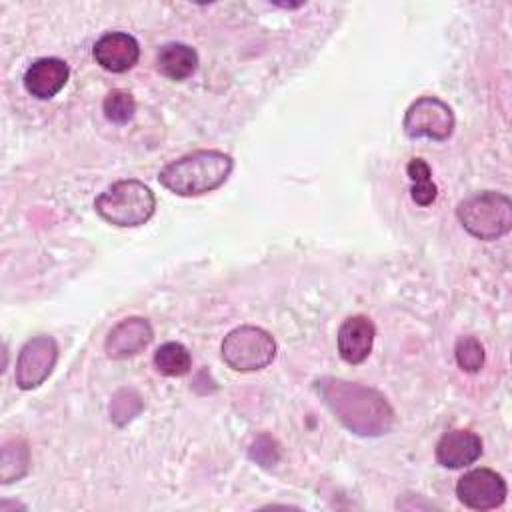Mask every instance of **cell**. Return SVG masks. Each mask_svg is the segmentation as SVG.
<instances>
[{
    "mask_svg": "<svg viewBox=\"0 0 512 512\" xmlns=\"http://www.w3.org/2000/svg\"><path fill=\"white\" fill-rule=\"evenodd\" d=\"M154 366L164 376H170V378L184 376L192 366V356L184 344L164 342L154 352Z\"/></svg>",
    "mask_w": 512,
    "mask_h": 512,
    "instance_id": "cell-15",
    "label": "cell"
},
{
    "mask_svg": "<svg viewBox=\"0 0 512 512\" xmlns=\"http://www.w3.org/2000/svg\"><path fill=\"white\" fill-rule=\"evenodd\" d=\"M70 68L64 60L48 56L34 60L24 74V88L38 100L54 98L68 82Z\"/></svg>",
    "mask_w": 512,
    "mask_h": 512,
    "instance_id": "cell-12",
    "label": "cell"
},
{
    "mask_svg": "<svg viewBox=\"0 0 512 512\" xmlns=\"http://www.w3.org/2000/svg\"><path fill=\"white\" fill-rule=\"evenodd\" d=\"M314 386L336 420L352 434L376 438L392 430L394 410L378 390L334 376H322Z\"/></svg>",
    "mask_w": 512,
    "mask_h": 512,
    "instance_id": "cell-1",
    "label": "cell"
},
{
    "mask_svg": "<svg viewBox=\"0 0 512 512\" xmlns=\"http://www.w3.org/2000/svg\"><path fill=\"white\" fill-rule=\"evenodd\" d=\"M58 362V344L52 336L40 334L30 338L18 352L14 380L20 390L38 388Z\"/></svg>",
    "mask_w": 512,
    "mask_h": 512,
    "instance_id": "cell-7",
    "label": "cell"
},
{
    "mask_svg": "<svg viewBox=\"0 0 512 512\" xmlns=\"http://www.w3.org/2000/svg\"><path fill=\"white\" fill-rule=\"evenodd\" d=\"M94 210L112 226L136 228L154 216L156 198L144 182L126 178L110 184L94 200Z\"/></svg>",
    "mask_w": 512,
    "mask_h": 512,
    "instance_id": "cell-3",
    "label": "cell"
},
{
    "mask_svg": "<svg viewBox=\"0 0 512 512\" xmlns=\"http://www.w3.org/2000/svg\"><path fill=\"white\" fill-rule=\"evenodd\" d=\"M406 172H408V178L412 182V188H410L412 200L418 206H430L438 196V188L432 182L430 166L422 158H410V162L406 166Z\"/></svg>",
    "mask_w": 512,
    "mask_h": 512,
    "instance_id": "cell-16",
    "label": "cell"
},
{
    "mask_svg": "<svg viewBox=\"0 0 512 512\" xmlns=\"http://www.w3.org/2000/svg\"><path fill=\"white\" fill-rule=\"evenodd\" d=\"M482 456V438L472 430H450L436 444L440 466L458 470L474 464Z\"/></svg>",
    "mask_w": 512,
    "mask_h": 512,
    "instance_id": "cell-13",
    "label": "cell"
},
{
    "mask_svg": "<svg viewBox=\"0 0 512 512\" xmlns=\"http://www.w3.org/2000/svg\"><path fill=\"white\" fill-rule=\"evenodd\" d=\"M102 110L104 116L114 122V124H126L134 118L136 114V100L128 90L122 88H114L106 94L104 102H102Z\"/></svg>",
    "mask_w": 512,
    "mask_h": 512,
    "instance_id": "cell-18",
    "label": "cell"
},
{
    "mask_svg": "<svg viewBox=\"0 0 512 512\" xmlns=\"http://www.w3.org/2000/svg\"><path fill=\"white\" fill-rule=\"evenodd\" d=\"M30 454L22 440H10L2 448V462H0V478L2 484H10L20 480L28 472Z\"/></svg>",
    "mask_w": 512,
    "mask_h": 512,
    "instance_id": "cell-17",
    "label": "cell"
},
{
    "mask_svg": "<svg viewBox=\"0 0 512 512\" xmlns=\"http://www.w3.org/2000/svg\"><path fill=\"white\" fill-rule=\"evenodd\" d=\"M454 356H456V364L464 372H470V374L478 372L484 366V360H486L484 346L474 336L458 338V342L454 346Z\"/></svg>",
    "mask_w": 512,
    "mask_h": 512,
    "instance_id": "cell-19",
    "label": "cell"
},
{
    "mask_svg": "<svg viewBox=\"0 0 512 512\" xmlns=\"http://www.w3.org/2000/svg\"><path fill=\"white\" fill-rule=\"evenodd\" d=\"M506 494V480L490 468H474L460 476L456 484L458 500L470 510H494L504 504Z\"/></svg>",
    "mask_w": 512,
    "mask_h": 512,
    "instance_id": "cell-8",
    "label": "cell"
},
{
    "mask_svg": "<svg viewBox=\"0 0 512 512\" xmlns=\"http://www.w3.org/2000/svg\"><path fill=\"white\" fill-rule=\"evenodd\" d=\"M154 338L150 322L142 316H130L120 320L106 336L104 350L114 360H124L140 354Z\"/></svg>",
    "mask_w": 512,
    "mask_h": 512,
    "instance_id": "cell-9",
    "label": "cell"
},
{
    "mask_svg": "<svg viewBox=\"0 0 512 512\" xmlns=\"http://www.w3.org/2000/svg\"><path fill=\"white\" fill-rule=\"evenodd\" d=\"M220 350L228 368L236 372H256L274 360L276 342L264 328L244 324L224 336Z\"/></svg>",
    "mask_w": 512,
    "mask_h": 512,
    "instance_id": "cell-5",
    "label": "cell"
},
{
    "mask_svg": "<svg viewBox=\"0 0 512 512\" xmlns=\"http://www.w3.org/2000/svg\"><path fill=\"white\" fill-rule=\"evenodd\" d=\"M92 54L104 70L120 74L136 66L140 58V46L128 32H106L96 40Z\"/></svg>",
    "mask_w": 512,
    "mask_h": 512,
    "instance_id": "cell-10",
    "label": "cell"
},
{
    "mask_svg": "<svg viewBox=\"0 0 512 512\" xmlns=\"http://www.w3.org/2000/svg\"><path fill=\"white\" fill-rule=\"evenodd\" d=\"M156 66L162 76L182 82L190 78L198 68V54L192 46L182 42H168L158 50Z\"/></svg>",
    "mask_w": 512,
    "mask_h": 512,
    "instance_id": "cell-14",
    "label": "cell"
},
{
    "mask_svg": "<svg viewBox=\"0 0 512 512\" xmlns=\"http://www.w3.org/2000/svg\"><path fill=\"white\" fill-rule=\"evenodd\" d=\"M234 168L230 154L220 150H194L168 162L158 182L176 196H202L220 188Z\"/></svg>",
    "mask_w": 512,
    "mask_h": 512,
    "instance_id": "cell-2",
    "label": "cell"
},
{
    "mask_svg": "<svg viewBox=\"0 0 512 512\" xmlns=\"http://www.w3.org/2000/svg\"><path fill=\"white\" fill-rule=\"evenodd\" d=\"M376 328L364 314L348 316L338 328V354L346 364H362L374 346Z\"/></svg>",
    "mask_w": 512,
    "mask_h": 512,
    "instance_id": "cell-11",
    "label": "cell"
},
{
    "mask_svg": "<svg viewBox=\"0 0 512 512\" xmlns=\"http://www.w3.org/2000/svg\"><path fill=\"white\" fill-rule=\"evenodd\" d=\"M454 112L452 108L436 96L416 98L402 120V128L408 138H428V140H448L454 132Z\"/></svg>",
    "mask_w": 512,
    "mask_h": 512,
    "instance_id": "cell-6",
    "label": "cell"
},
{
    "mask_svg": "<svg viewBox=\"0 0 512 512\" xmlns=\"http://www.w3.org/2000/svg\"><path fill=\"white\" fill-rule=\"evenodd\" d=\"M462 228L478 240H498L512 228V200L494 190L476 192L456 206Z\"/></svg>",
    "mask_w": 512,
    "mask_h": 512,
    "instance_id": "cell-4",
    "label": "cell"
},
{
    "mask_svg": "<svg viewBox=\"0 0 512 512\" xmlns=\"http://www.w3.org/2000/svg\"><path fill=\"white\" fill-rule=\"evenodd\" d=\"M124 394H122V390L114 396V400H112V404H110V418L118 424V426H122V424H126L128 420H132L138 412H140V408H142V402H140V398L134 394V398H130L128 400V404L124 402L126 398H122Z\"/></svg>",
    "mask_w": 512,
    "mask_h": 512,
    "instance_id": "cell-20",
    "label": "cell"
}]
</instances>
